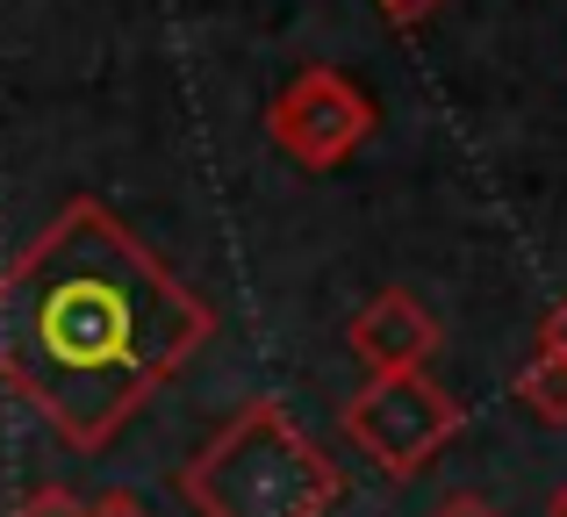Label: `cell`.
I'll return each instance as SVG.
<instances>
[{"label": "cell", "instance_id": "cell-1", "mask_svg": "<svg viewBox=\"0 0 567 517\" xmlns=\"http://www.w3.org/2000/svg\"><path fill=\"white\" fill-rule=\"evenodd\" d=\"M208 338V294L101 195H72L0 266V389L72 453H101Z\"/></svg>", "mask_w": 567, "mask_h": 517}, {"label": "cell", "instance_id": "cell-2", "mask_svg": "<svg viewBox=\"0 0 567 517\" xmlns=\"http://www.w3.org/2000/svg\"><path fill=\"white\" fill-rule=\"evenodd\" d=\"M173 489L194 517H323L346 496V475L274 395H251L173 475Z\"/></svg>", "mask_w": 567, "mask_h": 517}, {"label": "cell", "instance_id": "cell-3", "mask_svg": "<svg viewBox=\"0 0 567 517\" xmlns=\"http://www.w3.org/2000/svg\"><path fill=\"white\" fill-rule=\"evenodd\" d=\"M338 424L388 482H410L467 424V403H453V389H439L424 366H410V374H367L352 403L338 410Z\"/></svg>", "mask_w": 567, "mask_h": 517}, {"label": "cell", "instance_id": "cell-4", "mask_svg": "<svg viewBox=\"0 0 567 517\" xmlns=\"http://www.w3.org/2000/svg\"><path fill=\"white\" fill-rule=\"evenodd\" d=\"M374 130H381L374 94H367L360 80H346L338 65H302L274 94V108H266V137H274V152L295 158V166H309V173L346 166Z\"/></svg>", "mask_w": 567, "mask_h": 517}, {"label": "cell", "instance_id": "cell-5", "mask_svg": "<svg viewBox=\"0 0 567 517\" xmlns=\"http://www.w3.org/2000/svg\"><path fill=\"white\" fill-rule=\"evenodd\" d=\"M346 345L367 360V374H410V366H424L431 352H439V317H431L410 288H381L374 302L352 317Z\"/></svg>", "mask_w": 567, "mask_h": 517}, {"label": "cell", "instance_id": "cell-6", "mask_svg": "<svg viewBox=\"0 0 567 517\" xmlns=\"http://www.w3.org/2000/svg\"><path fill=\"white\" fill-rule=\"evenodd\" d=\"M517 403H525L539 424H567V360H554V352H532L525 374H517Z\"/></svg>", "mask_w": 567, "mask_h": 517}, {"label": "cell", "instance_id": "cell-7", "mask_svg": "<svg viewBox=\"0 0 567 517\" xmlns=\"http://www.w3.org/2000/svg\"><path fill=\"white\" fill-rule=\"evenodd\" d=\"M14 517H94V504L72 496L65 482H43V489H29L22 504H14Z\"/></svg>", "mask_w": 567, "mask_h": 517}, {"label": "cell", "instance_id": "cell-8", "mask_svg": "<svg viewBox=\"0 0 567 517\" xmlns=\"http://www.w3.org/2000/svg\"><path fill=\"white\" fill-rule=\"evenodd\" d=\"M374 8H381L395 29H416V22H431V14H439L445 0H374Z\"/></svg>", "mask_w": 567, "mask_h": 517}, {"label": "cell", "instance_id": "cell-9", "mask_svg": "<svg viewBox=\"0 0 567 517\" xmlns=\"http://www.w3.org/2000/svg\"><path fill=\"white\" fill-rule=\"evenodd\" d=\"M539 352H554V360H567V294H560V302L539 317Z\"/></svg>", "mask_w": 567, "mask_h": 517}, {"label": "cell", "instance_id": "cell-10", "mask_svg": "<svg viewBox=\"0 0 567 517\" xmlns=\"http://www.w3.org/2000/svg\"><path fill=\"white\" fill-rule=\"evenodd\" d=\"M94 517H152V504L130 489H109V496H94Z\"/></svg>", "mask_w": 567, "mask_h": 517}, {"label": "cell", "instance_id": "cell-11", "mask_svg": "<svg viewBox=\"0 0 567 517\" xmlns=\"http://www.w3.org/2000/svg\"><path fill=\"white\" fill-rule=\"evenodd\" d=\"M431 517H503V510L488 504V496H445V504L431 510Z\"/></svg>", "mask_w": 567, "mask_h": 517}, {"label": "cell", "instance_id": "cell-12", "mask_svg": "<svg viewBox=\"0 0 567 517\" xmlns=\"http://www.w3.org/2000/svg\"><path fill=\"white\" fill-rule=\"evenodd\" d=\"M546 517H567V482H560V489H554V510H546Z\"/></svg>", "mask_w": 567, "mask_h": 517}]
</instances>
